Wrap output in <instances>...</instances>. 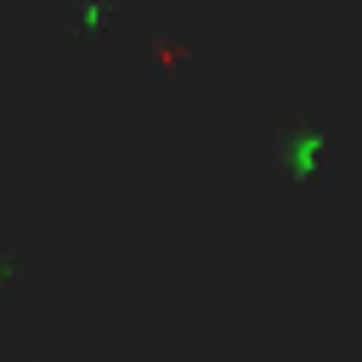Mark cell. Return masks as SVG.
I'll return each mask as SVG.
<instances>
[{"instance_id":"1","label":"cell","mask_w":362,"mask_h":362,"mask_svg":"<svg viewBox=\"0 0 362 362\" xmlns=\"http://www.w3.org/2000/svg\"><path fill=\"white\" fill-rule=\"evenodd\" d=\"M277 164H283L288 181H300V187H322L328 170H334V141H328V130H322L317 119H294V124H283V136H277Z\"/></svg>"}]
</instances>
